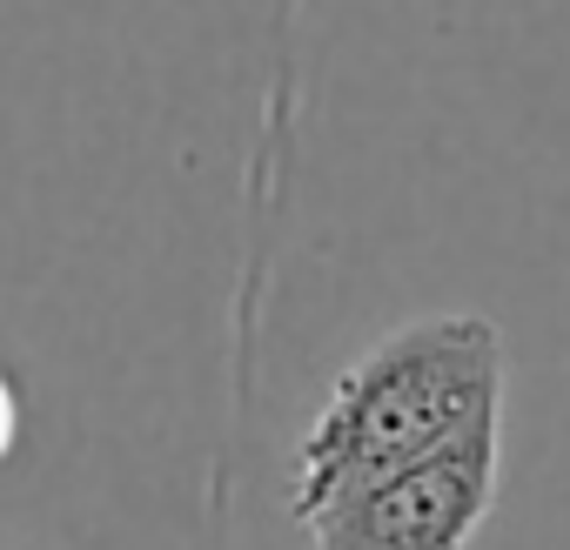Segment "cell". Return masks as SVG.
Instances as JSON below:
<instances>
[{
    "label": "cell",
    "mask_w": 570,
    "mask_h": 550,
    "mask_svg": "<svg viewBox=\"0 0 570 550\" xmlns=\"http://www.w3.org/2000/svg\"><path fill=\"white\" fill-rule=\"evenodd\" d=\"M503 410V330L490 316H423L370 343L323 396L289 463V517H316L343 490L403 470L476 416Z\"/></svg>",
    "instance_id": "6da1fadb"
},
{
    "label": "cell",
    "mask_w": 570,
    "mask_h": 550,
    "mask_svg": "<svg viewBox=\"0 0 570 550\" xmlns=\"http://www.w3.org/2000/svg\"><path fill=\"white\" fill-rule=\"evenodd\" d=\"M497 483H503V410L476 416L443 450L343 490L303 523L316 550H470V537L497 510Z\"/></svg>",
    "instance_id": "7a4b0ae2"
},
{
    "label": "cell",
    "mask_w": 570,
    "mask_h": 550,
    "mask_svg": "<svg viewBox=\"0 0 570 550\" xmlns=\"http://www.w3.org/2000/svg\"><path fill=\"white\" fill-rule=\"evenodd\" d=\"M14 436H21V396H14V383H8V370H0V463H8V450H14Z\"/></svg>",
    "instance_id": "3957f363"
}]
</instances>
